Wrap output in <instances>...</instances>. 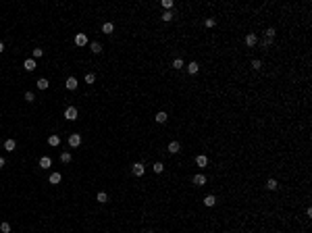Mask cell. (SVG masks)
I'll use <instances>...</instances> for the list:
<instances>
[{
    "mask_svg": "<svg viewBox=\"0 0 312 233\" xmlns=\"http://www.w3.org/2000/svg\"><path fill=\"white\" fill-rule=\"evenodd\" d=\"M152 169H154V173H162V171H164V164H162V163H154V164H152Z\"/></svg>",
    "mask_w": 312,
    "mask_h": 233,
    "instance_id": "23",
    "label": "cell"
},
{
    "mask_svg": "<svg viewBox=\"0 0 312 233\" xmlns=\"http://www.w3.org/2000/svg\"><path fill=\"white\" fill-rule=\"evenodd\" d=\"M4 164H6V160H4V158H2V156H0V169H2V167H4Z\"/></svg>",
    "mask_w": 312,
    "mask_h": 233,
    "instance_id": "35",
    "label": "cell"
},
{
    "mask_svg": "<svg viewBox=\"0 0 312 233\" xmlns=\"http://www.w3.org/2000/svg\"><path fill=\"white\" fill-rule=\"evenodd\" d=\"M252 69L260 71V69H262V63H260V60H252Z\"/></svg>",
    "mask_w": 312,
    "mask_h": 233,
    "instance_id": "29",
    "label": "cell"
},
{
    "mask_svg": "<svg viewBox=\"0 0 312 233\" xmlns=\"http://www.w3.org/2000/svg\"><path fill=\"white\" fill-rule=\"evenodd\" d=\"M171 19H173V13H171V11H164V13H162V21H164V23H169Z\"/></svg>",
    "mask_w": 312,
    "mask_h": 233,
    "instance_id": "24",
    "label": "cell"
},
{
    "mask_svg": "<svg viewBox=\"0 0 312 233\" xmlns=\"http://www.w3.org/2000/svg\"><path fill=\"white\" fill-rule=\"evenodd\" d=\"M25 100H27V102H34V100H35V96H34L31 92H25Z\"/></svg>",
    "mask_w": 312,
    "mask_h": 233,
    "instance_id": "31",
    "label": "cell"
},
{
    "mask_svg": "<svg viewBox=\"0 0 312 233\" xmlns=\"http://www.w3.org/2000/svg\"><path fill=\"white\" fill-rule=\"evenodd\" d=\"M0 52H4V44L2 42H0Z\"/></svg>",
    "mask_w": 312,
    "mask_h": 233,
    "instance_id": "36",
    "label": "cell"
},
{
    "mask_svg": "<svg viewBox=\"0 0 312 233\" xmlns=\"http://www.w3.org/2000/svg\"><path fill=\"white\" fill-rule=\"evenodd\" d=\"M15 148H17V142H15V140H6V142H4V150L13 152Z\"/></svg>",
    "mask_w": 312,
    "mask_h": 233,
    "instance_id": "14",
    "label": "cell"
},
{
    "mask_svg": "<svg viewBox=\"0 0 312 233\" xmlns=\"http://www.w3.org/2000/svg\"><path fill=\"white\" fill-rule=\"evenodd\" d=\"M146 233H154V231H146Z\"/></svg>",
    "mask_w": 312,
    "mask_h": 233,
    "instance_id": "37",
    "label": "cell"
},
{
    "mask_svg": "<svg viewBox=\"0 0 312 233\" xmlns=\"http://www.w3.org/2000/svg\"><path fill=\"white\" fill-rule=\"evenodd\" d=\"M65 119H67V121H75V119H77V108H75V106H67Z\"/></svg>",
    "mask_w": 312,
    "mask_h": 233,
    "instance_id": "1",
    "label": "cell"
},
{
    "mask_svg": "<svg viewBox=\"0 0 312 233\" xmlns=\"http://www.w3.org/2000/svg\"><path fill=\"white\" fill-rule=\"evenodd\" d=\"M204 204H206V206H214V204H217V198L210 194V196H206V198H204Z\"/></svg>",
    "mask_w": 312,
    "mask_h": 233,
    "instance_id": "19",
    "label": "cell"
},
{
    "mask_svg": "<svg viewBox=\"0 0 312 233\" xmlns=\"http://www.w3.org/2000/svg\"><path fill=\"white\" fill-rule=\"evenodd\" d=\"M48 144H50V146H58V144H60V138H58L56 133H52V135L48 138Z\"/></svg>",
    "mask_w": 312,
    "mask_h": 233,
    "instance_id": "15",
    "label": "cell"
},
{
    "mask_svg": "<svg viewBox=\"0 0 312 233\" xmlns=\"http://www.w3.org/2000/svg\"><path fill=\"white\" fill-rule=\"evenodd\" d=\"M42 54H44V50H40V48H35V50H34V58H40Z\"/></svg>",
    "mask_w": 312,
    "mask_h": 233,
    "instance_id": "32",
    "label": "cell"
},
{
    "mask_svg": "<svg viewBox=\"0 0 312 233\" xmlns=\"http://www.w3.org/2000/svg\"><path fill=\"white\" fill-rule=\"evenodd\" d=\"M96 200H98L100 204H104V202H108V196H106V192H98V196H96Z\"/></svg>",
    "mask_w": 312,
    "mask_h": 233,
    "instance_id": "20",
    "label": "cell"
},
{
    "mask_svg": "<svg viewBox=\"0 0 312 233\" xmlns=\"http://www.w3.org/2000/svg\"><path fill=\"white\" fill-rule=\"evenodd\" d=\"M60 160H63V163H71V154L69 152H63V154H60Z\"/></svg>",
    "mask_w": 312,
    "mask_h": 233,
    "instance_id": "28",
    "label": "cell"
},
{
    "mask_svg": "<svg viewBox=\"0 0 312 233\" xmlns=\"http://www.w3.org/2000/svg\"><path fill=\"white\" fill-rule=\"evenodd\" d=\"M79 144H81V135H79V133H71V135H69V146L77 148Z\"/></svg>",
    "mask_w": 312,
    "mask_h": 233,
    "instance_id": "2",
    "label": "cell"
},
{
    "mask_svg": "<svg viewBox=\"0 0 312 233\" xmlns=\"http://www.w3.org/2000/svg\"><path fill=\"white\" fill-rule=\"evenodd\" d=\"M90 48H92L94 54H100V52H102V46H100L98 42H92V44H90Z\"/></svg>",
    "mask_w": 312,
    "mask_h": 233,
    "instance_id": "16",
    "label": "cell"
},
{
    "mask_svg": "<svg viewBox=\"0 0 312 233\" xmlns=\"http://www.w3.org/2000/svg\"><path fill=\"white\" fill-rule=\"evenodd\" d=\"M77 85H79V81L75 79V77H67V90H77Z\"/></svg>",
    "mask_w": 312,
    "mask_h": 233,
    "instance_id": "6",
    "label": "cell"
},
{
    "mask_svg": "<svg viewBox=\"0 0 312 233\" xmlns=\"http://www.w3.org/2000/svg\"><path fill=\"white\" fill-rule=\"evenodd\" d=\"M277 185L279 183L275 181V179H268V181H266V189H277Z\"/></svg>",
    "mask_w": 312,
    "mask_h": 233,
    "instance_id": "25",
    "label": "cell"
},
{
    "mask_svg": "<svg viewBox=\"0 0 312 233\" xmlns=\"http://www.w3.org/2000/svg\"><path fill=\"white\" fill-rule=\"evenodd\" d=\"M167 119H169V116H167V113H164V110H160V113L156 115V123H167Z\"/></svg>",
    "mask_w": 312,
    "mask_h": 233,
    "instance_id": "18",
    "label": "cell"
},
{
    "mask_svg": "<svg viewBox=\"0 0 312 233\" xmlns=\"http://www.w3.org/2000/svg\"><path fill=\"white\" fill-rule=\"evenodd\" d=\"M173 69H183V60L181 58H175L173 60Z\"/></svg>",
    "mask_w": 312,
    "mask_h": 233,
    "instance_id": "26",
    "label": "cell"
},
{
    "mask_svg": "<svg viewBox=\"0 0 312 233\" xmlns=\"http://www.w3.org/2000/svg\"><path fill=\"white\" fill-rule=\"evenodd\" d=\"M214 23H217L214 19H206V21H204V25H206V27H214Z\"/></svg>",
    "mask_w": 312,
    "mask_h": 233,
    "instance_id": "33",
    "label": "cell"
},
{
    "mask_svg": "<svg viewBox=\"0 0 312 233\" xmlns=\"http://www.w3.org/2000/svg\"><path fill=\"white\" fill-rule=\"evenodd\" d=\"M179 150H181V144H179V142H171V144H169V152H171V154H177Z\"/></svg>",
    "mask_w": 312,
    "mask_h": 233,
    "instance_id": "12",
    "label": "cell"
},
{
    "mask_svg": "<svg viewBox=\"0 0 312 233\" xmlns=\"http://www.w3.org/2000/svg\"><path fill=\"white\" fill-rule=\"evenodd\" d=\"M48 85H50V81H48V79H44V77H42V79H38V88H40V90H48Z\"/></svg>",
    "mask_w": 312,
    "mask_h": 233,
    "instance_id": "17",
    "label": "cell"
},
{
    "mask_svg": "<svg viewBox=\"0 0 312 233\" xmlns=\"http://www.w3.org/2000/svg\"><path fill=\"white\" fill-rule=\"evenodd\" d=\"M94 81H96V75L94 73H88L85 75V83H94Z\"/></svg>",
    "mask_w": 312,
    "mask_h": 233,
    "instance_id": "30",
    "label": "cell"
},
{
    "mask_svg": "<svg viewBox=\"0 0 312 233\" xmlns=\"http://www.w3.org/2000/svg\"><path fill=\"white\" fill-rule=\"evenodd\" d=\"M266 38H275V29H273V27L266 29Z\"/></svg>",
    "mask_w": 312,
    "mask_h": 233,
    "instance_id": "34",
    "label": "cell"
},
{
    "mask_svg": "<svg viewBox=\"0 0 312 233\" xmlns=\"http://www.w3.org/2000/svg\"><path fill=\"white\" fill-rule=\"evenodd\" d=\"M0 231H2V233H11V225H9V223H0Z\"/></svg>",
    "mask_w": 312,
    "mask_h": 233,
    "instance_id": "27",
    "label": "cell"
},
{
    "mask_svg": "<svg viewBox=\"0 0 312 233\" xmlns=\"http://www.w3.org/2000/svg\"><path fill=\"white\" fill-rule=\"evenodd\" d=\"M131 171H133L135 177H142V175L146 173V169H144V164H142V163H135L133 167H131Z\"/></svg>",
    "mask_w": 312,
    "mask_h": 233,
    "instance_id": "3",
    "label": "cell"
},
{
    "mask_svg": "<svg viewBox=\"0 0 312 233\" xmlns=\"http://www.w3.org/2000/svg\"><path fill=\"white\" fill-rule=\"evenodd\" d=\"M160 4H162V9H164V11H171V9H173V0H162Z\"/></svg>",
    "mask_w": 312,
    "mask_h": 233,
    "instance_id": "22",
    "label": "cell"
},
{
    "mask_svg": "<svg viewBox=\"0 0 312 233\" xmlns=\"http://www.w3.org/2000/svg\"><path fill=\"white\" fill-rule=\"evenodd\" d=\"M75 44H77V46H85V44H88V35H85V34H77V35H75Z\"/></svg>",
    "mask_w": 312,
    "mask_h": 233,
    "instance_id": "5",
    "label": "cell"
},
{
    "mask_svg": "<svg viewBox=\"0 0 312 233\" xmlns=\"http://www.w3.org/2000/svg\"><path fill=\"white\" fill-rule=\"evenodd\" d=\"M196 164L202 169V167H206V164H208V158L204 156V154H198V156H196Z\"/></svg>",
    "mask_w": 312,
    "mask_h": 233,
    "instance_id": "11",
    "label": "cell"
},
{
    "mask_svg": "<svg viewBox=\"0 0 312 233\" xmlns=\"http://www.w3.org/2000/svg\"><path fill=\"white\" fill-rule=\"evenodd\" d=\"M23 67H25V71H35V67H38L35 65V58H27L23 63Z\"/></svg>",
    "mask_w": 312,
    "mask_h": 233,
    "instance_id": "8",
    "label": "cell"
},
{
    "mask_svg": "<svg viewBox=\"0 0 312 233\" xmlns=\"http://www.w3.org/2000/svg\"><path fill=\"white\" fill-rule=\"evenodd\" d=\"M198 71H200V65H198L196 60H194V63H189V65H187V73H189V75H196Z\"/></svg>",
    "mask_w": 312,
    "mask_h": 233,
    "instance_id": "10",
    "label": "cell"
},
{
    "mask_svg": "<svg viewBox=\"0 0 312 233\" xmlns=\"http://www.w3.org/2000/svg\"><path fill=\"white\" fill-rule=\"evenodd\" d=\"M246 44H248L250 48H254L256 44H258V38H256V34H248V35H246Z\"/></svg>",
    "mask_w": 312,
    "mask_h": 233,
    "instance_id": "4",
    "label": "cell"
},
{
    "mask_svg": "<svg viewBox=\"0 0 312 233\" xmlns=\"http://www.w3.org/2000/svg\"><path fill=\"white\" fill-rule=\"evenodd\" d=\"M102 31H104V34H113V31H115V25H113V23H104L102 25Z\"/></svg>",
    "mask_w": 312,
    "mask_h": 233,
    "instance_id": "21",
    "label": "cell"
},
{
    "mask_svg": "<svg viewBox=\"0 0 312 233\" xmlns=\"http://www.w3.org/2000/svg\"><path fill=\"white\" fill-rule=\"evenodd\" d=\"M194 183H196L198 187H202V185H204V183H206V177H204V175H202V173L194 175Z\"/></svg>",
    "mask_w": 312,
    "mask_h": 233,
    "instance_id": "9",
    "label": "cell"
},
{
    "mask_svg": "<svg viewBox=\"0 0 312 233\" xmlns=\"http://www.w3.org/2000/svg\"><path fill=\"white\" fill-rule=\"evenodd\" d=\"M50 167H52L50 156H42V158H40V169H50Z\"/></svg>",
    "mask_w": 312,
    "mask_h": 233,
    "instance_id": "7",
    "label": "cell"
},
{
    "mask_svg": "<svg viewBox=\"0 0 312 233\" xmlns=\"http://www.w3.org/2000/svg\"><path fill=\"white\" fill-rule=\"evenodd\" d=\"M60 179H63V175H60V173H52V175H50V183H52V185H58Z\"/></svg>",
    "mask_w": 312,
    "mask_h": 233,
    "instance_id": "13",
    "label": "cell"
}]
</instances>
